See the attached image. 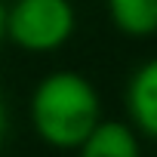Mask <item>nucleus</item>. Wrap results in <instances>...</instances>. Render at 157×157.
I'll list each match as a JSON object with an SVG mask.
<instances>
[{"instance_id":"nucleus-3","label":"nucleus","mask_w":157,"mask_h":157,"mask_svg":"<svg viewBox=\"0 0 157 157\" xmlns=\"http://www.w3.org/2000/svg\"><path fill=\"white\" fill-rule=\"evenodd\" d=\"M126 111L145 136L157 139V59L132 71L126 83Z\"/></svg>"},{"instance_id":"nucleus-5","label":"nucleus","mask_w":157,"mask_h":157,"mask_svg":"<svg viewBox=\"0 0 157 157\" xmlns=\"http://www.w3.org/2000/svg\"><path fill=\"white\" fill-rule=\"evenodd\" d=\"M108 16L117 31L148 37L157 31V0H108Z\"/></svg>"},{"instance_id":"nucleus-6","label":"nucleus","mask_w":157,"mask_h":157,"mask_svg":"<svg viewBox=\"0 0 157 157\" xmlns=\"http://www.w3.org/2000/svg\"><path fill=\"white\" fill-rule=\"evenodd\" d=\"M6 40V3L0 0V43Z\"/></svg>"},{"instance_id":"nucleus-1","label":"nucleus","mask_w":157,"mask_h":157,"mask_svg":"<svg viewBox=\"0 0 157 157\" xmlns=\"http://www.w3.org/2000/svg\"><path fill=\"white\" fill-rule=\"evenodd\" d=\"M31 123L37 136L59 151H77L102 123L96 86L77 71H52L31 93Z\"/></svg>"},{"instance_id":"nucleus-4","label":"nucleus","mask_w":157,"mask_h":157,"mask_svg":"<svg viewBox=\"0 0 157 157\" xmlns=\"http://www.w3.org/2000/svg\"><path fill=\"white\" fill-rule=\"evenodd\" d=\"M77 157H142V148L132 126L120 120H102L77 148Z\"/></svg>"},{"instance_id":"nucleus-7","label":"nucleus","mask_w":157,"mask_h":157,"mask_svg":"<svg viewBox=\"0 0 157 157\" xmlns=\"http://www.w3.org/2000/svg\"><path fill=\"white\" fill-rule=\"evenodd\" d=\"M3 132H6V105H3V96H0V142H3Z\"/></svg>"},{"instance_id":"nucleus-2","label":"nucleus","mask_w":157,"mask_h":157,"mask_svg":"<svg viewBox=\"0 0 157 157\" xmlns=\"http://www.w3.org/2000/svg\"><path fill=\"white\" fill-rule=\"evenodd\" d=\"M71 0H16L6 6V37L25 52H56L74 34Z\"/></svg>"}]
</instances>
